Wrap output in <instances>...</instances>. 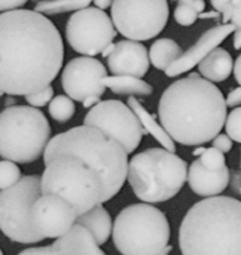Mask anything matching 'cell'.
<instances>
[{
	"label": "cell",
	"instance_id": "cell-1",
	"mask_svg": "<svg viewBox=\"0 0 241 255\" xmlns=\"http://www.w3.org/2000/svg\"><path fill=\"white\" fill-rule=\"evenodd\" d=\"M64 44L44 14L28 9L0 13V90L25 97L51 85L63 67Z\"/></svg>",
	"mask_w": 241,
	"mask_h": 255
},
{
	"label": "cell",
	"instance_id": "cell-2",
	"mask_svg": "<svg viewBox=\"0 0 241 255\" xmlns=\"http://www.w3.org/2000/svg\"><path fill=\"white\" fill-rule=\"evenodd\" d=\"M226 115L223 93L196 73L169 85L159 102L161 127L183 145H201L213 140L224 128Z\"/></svg>",
	"mask_w": 241,
	"mask_h": 255
},
{
	"label": "cell",
	"instance_id": "cell-3",
	"mask_svg": "<svg viewBox=\"0 0 241 255\" xmlns=\"http://www.w3.org/2000/svg\"><path fill=\"white\" fill-rule=\"evenodd\" d=\"M240 229V200L225 195L200 200L181 222V255H241Z\"/></svg>",
	"mask_w": 241,
	"mask_h": 255
},
{
	"label": "cell",
	"instance_id": "cell-4",
	"mask_svg": "<svg viewBox=\"0 0 241 255\" xmlns=\"http://www.w3.org/2000/svg\"><path fill=\"white\" fill-rule=\"evenodd\" d=\"M60 155L75 156L98 174L102 183V203L113 199L124 186L129 154L98 128L80 125L51 138L44 150V163Z\"/></svg>",
	"mask_w": 241,
	"mask_h": 255
},
{
	"label": "cell",
	"instance_id": "cell-5",
	"mask_svg": "<svg viewBox=\"0 0 241 255\" xmlns=\"http://www.w3.org/2000/svg\"><path fill=\"white\" fill-rule=\"evenodd\" d=\"M188 176V163L164 148H150L127 163V175L134 194L147 204L163 203L180 193Z\"/></svg>",
	"mask_w": 241,
	"mask_h": 255
},
{
	"label": "cell",
	"instance_id": "cell-6",
	"mask_svg": "<svg viewBox=\"0 0 241 255\" xmlns=\"http://www.w3.org/2000/svg\"><path fill=\"white\" fill-rule=\"evenodd\" d=\"M50 134V124L38 108L6 107L0 113V156L14 163H33L43 156Z\"/></svg>",
	"mask_w": 241,
	"mask_h": 255
},
{
	"label": "cell",
	"instance_id": "cell-7",
	"mask_svg": "<svg viewBox=\"0 0 241 255\" xmlns=\"http://www.w3.org/2000/svg\"><path fill=\"white\" fill-rule=\"evenodd\" d=\"M112 234L121 255H156L170 240V224L161 210L140 203L118 214Z\"/></svg>",
	"mask_w": 241,
	"mask_h": 255
},
{
	"label": "cell",
	"instance_id": "cell-8",
	"mask_svg": "<svg viewBox=\"0 0 241 255\" xmlns=\"http://www.w3.org/2000/svg\"><path fill=\"white\" fill-rule=\"evenodd\" d=\"M41 194L63 198L82 215L102 203V183L92 168L75 156L60 155L45 163L40 176ZM103 204V203H102Z\"/></svg>",
	"mask_w": 241,
	"mask_h": 255
},
{
	"label": "cell",
	"instance_id": "cell-9",
	"mask_svg": "<svg viewBox=\"0 0 241 255\" xmlns=\"http://www.w3.org/2000/svg\"><path fill=\"white\" fill-rule=\"evenodd\" d=\"M41 194L40 175L21 176L10 188L0 190V230L20 244H35L44 240L34 229L31 208Z\"/></svg>",
	"mask_w": 241,
	"mask_h": 255
},
{
	"label": "cell",
	"instance_id": "cell-10",
	"mask_svg": "<svg viewBox=\"0 0 241 255\" xmlns=\"http://www.w3.org/2000/svg\"><path fill=\"white\" fill-rule=\"evenodd\" d=\"M110 8L115 30L129 40H150L169 20L168 0H113Z\"/></svg>",
	"mask_w": 241,
	"mask_h": 255
},
{
	"label": "cell",
	"instance_id": "cell-11",
	"mask_svg": "<svg viewBox=\"0 0 241 255\" xmlns=\"http://www.w3.org/2000/svg\"><path fill=\"white\" fill-rule=\"evenodd\" d=\"M66 40L69 45L84 56H95L102 53L117 38L112 18L98 8L80 9L66 23Z\"/></svg>",
	"mask_w": 241,
	"mask_h": 255
},
{
	"label": "cell",
	"instance_id": "cell-12",
	"mask_svg": "<svg viewBox=\"0 0 241 255\" xmlns=\"http://www.w3.org/2000/svg\"><path fill=\"white\" fill-rule=\"evenodd\" d=\"M84 125L100 129L115 139L127 154L140 145L145 134L134 112L120 100H104L90 108Z\"/></svg>",
	"mask_w": 241,
	"mask_h": 255
},
{
	"label": "cell",
	"instance_id": "cell-13",
	"mask_svg": "<svg viewBox=\"0 0 241 255\" xmlns=\"http://www.w3.org/2000/svg\"><path fill=\"white\" fill-rule=\"evenodd\" d=\"M108 77L104 64L93 56H79L65 65L61 74V85L71 100L82 103L90 95L102 97L107 88L103 79Z\"/></svg>",
	"mask_w": 241,
	"mask_h": 255
},
{
	"label": "cell",
	"instance_id": "cell-14",
	"mask_svg": "<svg viewBox=\"0 0 241 255\" xmlns=\"http://www.w3.org/2000/svg\"><path fill=\"white\" fill-rule=\"evenodd\" d=\"M76 213L63 198L40 194L31 208L34 229L43 239H58L75 225Z\"/></svg>",
	"mask_w": 241,
	"mask_h": 255
},
{
	"label": "cell",
	"instance_id": "cell-15",
	"mask_svg": "<svg viewBox=\"0 0 241 255\" xmlns=\"http://www.w3.org/2000/svg\"><path fill=\"white\" fill-rule=\"evenodd\" d=\"M234 31H235V28H234V25L231 23L221 24V25H216L214 28L209 29L206 33H204L199 38V40L190 49H188L173 64L169 65L168 69L165 70V74L168 77L173 78L191 70L210 51L218 48Z\"/></svg>",
	"mask_w": 241,
	"mask_h": 255
},
{
	"label": "cell",
	"instance_id": "cell-16",
	"mask_svg": "<svg viewBox=\"0 0 241 255\" xmlns=\"http://www.w3.org/2000/svg\"><path fill=\"white\" fill-rule=\"evenodd\" d=\"M18 255H107L90 233L75 224L65 235L46 247L29 248Z\"/></svg>",
	"mask_w": 241,
	"mask_h": 255
},
{
	"label": "cell",
	"instance_id": "cell-17",
	"mask_svg": "<svg viewBox=\"0 0 241 255\" xmlns=\"http://www.w3.org/2000/svg\"><path fill=\"white\" fill-rule=\"evenodd\" d=\"M107 61L110 73L114 75L142 78L149 72L150 67L147 49L140 41L129 39L115 43Z\"/></svg>",
	"mask_w": 241,
	"mask_h": 255
},
{
	"label": "cell",
	"instance_id": "cell-18",
	"mask_svg": "<svg viewBox=\"0 0 241 255\" xmlns=\"http://www.w3.org/2000/svg\"><path fill=\"white\" fill-rule=\"evenodd\" d=\"M186 180L195 194L205 198L216 197L228 188L230 183V170L228 166L216 171L208 170L198 159L191 163L190 168H188Z\"/></svg>",
	"mask_w": 241,
	"mask_h": 255
},
{
	"label": "cell",
	"instance_id": "cell-19",
	"mask_svg": "<svg viewBox=\"0 0 241 255\" xmlns=\"http://www.w3.org/2000/svg\"><path fill=\"white\" fill-rule=\"evenodd\" d=\"M75 224L87 229L99 247L109 240L113 230V222L109 212L103 204L95 205L84 214L76 217Z\"/></svg>",
	"mask_w": 241,
	"mask_h": 255
},
{
	"label": "cell",
	"instance_id": "cell-20",
	"mask_svg": "<svg viewBox=\"0 0 241 255\" xmlns=\"http://www.w3.org/2000/svg\"><path fill=\"white\" fill-rule=\"evenodd\" d=\"M234 60L224 48H215L198 64L199 73L211 83L225 82L233 73Z\"/></svg>",
	"mask_w": 241,
	"mask_h": 255
},
{
	"label": "cell",
	"instance_id": "cell-21",
	"mask_svg": "<svg viewBox=\"0 0 241 255\" xmlns=\"http://www.w3.org/2000/svg\"><path fill=\"white\" fill-rule=\"evenodd\" d=\"M127 107L134 112V114L136 115L137 120H139L140 125H141L142 130L145 131V134H150L152 138L156 141H159L164 149L171 151V153H175L176 151V145L175 141L170 138L168 133L165 131L161 124L155 120L154 115L150 114L144 107H142L141 103L134 97H130L127 99Z\"/></svg>",
	"mask_w": 241,
	"mask_h": 255
},
{
	"label": "cell",
	"instance_id": "cell-22",
	"mask_svg": "<svg viewBox=\"0 0 241 255\" xmlns=\"http://www.w3.org/2000/svg\"><path fill=\"white\" fill-rule=\"evenodd\" d=\"M103 85L109 88L113 93L118 95H139L146 97L152 94V85L144 82L141 78L131 77V75H113L105 77L103 79Z\"/></svg>",
	"mask_w": 241,
	"mask_h": 255
},
{
	"label": "cell",
	"instance_id": "cell-23",
	"mask_svg": "<svg viewBox=\"0 0 241 255\" xmlns=\"http://www.w3.org/2000/svg\"><path fill=\"white\" fill-rule=\"evenodd\" d=\"M149 61L155 69L165 72L170 64H173L183 54V49L175 40L169 38H161L154 41L150 48Z\"/></svg>",
	"mask_w": 241,
	"mask_h": 255
},
{
	"label": "cell",
	"instance_id": "cell-24",
	"mask_svg": "<svg viewBox=\"0 0 241 255\" xmlns=\"http://www.w3.org/2000/svg\"><path fill=\"white\" fill-rule=\"evenodd\" d=\"M92 3L93 0H41L34 10L44 15H56L88 8Z\"/></svg>",
	"mask_w": 241,
	"mask_h": 255
},
{
	"label": "cell",
	"instance_id": "cell-25",
	"mask_svg": "<svg viewBox=\"0 0 241 255\" xmlns=\"http://www.w3.org/2000/svg\"><path fill=\"white\" fill-rule=\"evenodd\" d=\"M48 110L55 122L66 123L75 114V104L68 95H58L50 100Z\"/></svg>",
	"mask_w": 241,
	"mask_h": 255
},
{
	"label": "cell",
	"instance_id": "cell-26",
	"mask_svg": "<svg viewBox=\"0 0 241 255\" xmlns=\"http://www.w3.org/2000/svg\"><path fill=\"white\" fill-rule=\"evenodd\" d=\"M21 178V170L16 163L10 160H0V190L10 188Z\"/></svg>",
	"mask_w": 241,
	"mask_h": 255
},
{
	"label": "cell",
	"instance_id": "cell-27",
	"mask_svg": "<svg viewBox=\"0 0 241 255\" xmlns=\"http://www.w3.org/2000/svg\"><path fill=\"white\" fill-rule=\"evenodd\" d=\"M199 161L204 168L211 171L220 170L221 168L226 166V159L224 153L213 146L204 150V153L199 156Z\"/></svg>",
	"mask_w": 241,
	"mask_h": 255
},
{
	"label": "cell",
	"instance_id": "cell-28",
	"mask_svg": "<svg viewBox=\"0 0 241 255\" xmlns=\"http://www.w3.org/2000/svg\"><path fill=\"white\" fill-rule=\"evenodd\" d=\"M240 118L241 109L239 107L234 108L230 114L226 115V119L224 125H225L226 135L233 141L240 143L241 141V129H240Z\"/></svg>",
	"mask_w": 241,
	"mask_h": 255
},
{
	"label": "cell",
	"instance_id": "cell-29",
	"mask_svg": "<svg viewBox=\"0 0 241 255\" xmlns=\"http://www.w3.org/2000/svg\"><path fill=\"white\" fill-rule=\"evenodd\" d=\"M54 98V89L51 85L43 88L33 94L25 95V100L30 107L33 108H43L46 104L50 103V100Z\"/></svg>",
	"mask_w": 241,
	"mask_h": 255
},
{
	"label": "cell",
	"instance_id": "cell-30",
	"mask_svg": "<svg viewBox=\"0 0 241 255\" xmlns=\"http://www.w3.org/2000/svg\"><path fill=\"white\" fill-rule=\"evenodd\" d=\"M198 11L185 4H179L174 11L175 21L181 26H190L198 20Z\"/></svg>",
	"mask_w": 241,
	"mask_h": 255
},
{
	"label": "cell",
	"instance_id": "cell-31",
	"mask_svg": "<svg viewBox=\"0 0 241 255\" xmlns=\"http://www.w3.org/2000/svg\"><path fill=\"white\" fill-rule=\"evenodd\" d=\"M211 5L223 15V24L230 23L231 14L236 6L241 5V0H210Z\"/></svg>",
	"mask_w": 241,
	"mask_h": 255
},
{
	"label": "cell",
	"instance_id": "cell-32",
	"mask_svg": "<svg viewBox=\"0 0 241 255\" xmlns=\"http://www.w3.org/2000/svg\"><path fill=\"white\" fill-rule=\"evenodd\" d=\"M211 141H213V148L218 149L224 154L230 153L231 149H233V140L226 134L219 133Z\"/></svg>",
	"mask_w": 241,
	"mask_h": 255
},
{
	"label": "cell",
	"instance_id": "cell-33",
	"mask_svg": "<svg viewBox=\"0 0 241 255\" xmlns=\"http://www.w3.org/2000/svg\"><path fill=\"white\" fill-rule=\"evenodd\" d=\"M29 0H0V13L21 9Z\"/></svg>",
	"mask_w": 241,
	"mask_h": 255
},
{
	"label": "cell",
	"instance_id": "cell-34",
	"mask_svg": "<svg viewBox=\"0 0 241 255\" xmlns=\"http://www.w3.org/2000/svg\"><path fill=\"white\" fill-rule=\"evenodd\" d=\"M241 103V89L240 87L235 88L234 90H231L228 94V97L225 98V105L226 108H236L240 107Z\"/></svg>",
	"mask_w": 241,
	"mask_h": 255
},
{
	"label": "cell",
	"instance_id": "cell-35",
	"mask_svg": "<svg viewBox=\"0 0 241 255\" xmlns=\"http://www.w3.org/2000/svg\"><path fill=\"white\" fill-rule=\"evenodd\" d=\"M174 1H178L179 4H185V5L191 6L198 13H203L205 10V1L204 0H174Z\"/></svg>",
	"mask_w": 241,
	"mask_h": 255
},
{
	"label": "cell",
	"instance_id": "cell-36",
	"mask_svg": "<svg viewBox=\"0 0 241 255\" xmlns=\"http://www.w3.org/2000/svg\"><path fill=\"white\" fill-rule=\"evenodd\" d=\"M230 183H231V186H233L234 191H235L238 195H240L241 189H240V173H239V171H233V173H230Z\"/></svg>",
	"mask_w": 241,
	"mask_h": 255
},
{
	"label": "cell",
	"instance_id": "cell-37",
	"mask_svg": "<svg viewBox=\"0 0 241 255\" xmlns=\"http://www.w3.org/2000/svg\"><path fill=\"white\" fill-rule=\"evenodd\" d=\"M233 72H234V77H235V80L238 84L241 83V56L239 55L236 58V60L234 61L233 65Z\"/></svg>",
	"mask_w": 241,
	"mask_h": 255
},
{
	"label": "cell",
	"instance_id": "cell-38",
	"mask_svg": "<svg viewBox=\"0 0 241 255\" xmlns=\"http://www.w3.org/2000/svg\"><path fill=\"white\" fill-rule=\"evenodd\" d=\"M99 102H100L99 95H90V97L85 98V99L83 100L82 104L84 108H93L94 105H97Z\"/></svg>",
	"mask_w": 241,
	"mask_h": 255
},
{
	"label": "cell",
	"instance_id": "cell-39",
	"mask_svg": "<svg viewBox=\"0 0 241 255\" xmlns=\"http://www.w3.org/2000/svg\"><path fill=\"white\" fill-rule=\"evenodd\" d=\"M112 3L113 0H93V4L95 5V8L100 9V10H105V9L110 8Z\"/></svg>",
	"mask_w": 241,
	"mask_h": 255
},
{
	"label": "cell",
	"instance_id": "cell-40",
	"mask_svg": "<svg viewBox=\"0 0 241 255\" xmlns=\"http://www.w3.org/2000/svg\"><path fill=\"white\" fill-rule=\"evenodd\" d=\"M221 14L218 13L216 10L214 11H203V13L198 14V19H219Z\"/></svg>",
	"mask_w": 241,
	"mask_h": 255
},
{
	"label": "cell",
	"instance_id": "cell-41",
	"mask_svg": "<svg viewBox=\"0 0 241 255\" xmlns=\"http://www.w3.org/2000/svg\"><path fill=\"white\" fill-rule=\"evenodd\" d=\"M113 49H114V44L112 43V44H109V45H108L107 48H105L104 50H103L102 53H100V54H102V56H103V58H108V56H109L110 54H112Z\"/></svg>",
	"mask_w": 241,
	"mask_h": 255
},
{
	"label": "cell",
	"instance_id": "cell-42",
	"mask_svg": "<svg viewBox=\"0 0 241 255\" xmlns=\"http://www.w3.org/2000/svg\"><path fill=\"white\" fill-rule=\"evenodd\" d=\"M171 252H173V247L168 244L165 248H163V249L160 250L156 255H170Z\"/></svg>",
	"mask_w": 241,
	"mask_h": 255
},
{
	"label": "cell",
	"instance_id": "cell-43",
	"mask_svg": "<svg viewBox=\"0 0 241 255\" xmlns=\"http://www.w3.org/2000/svg\"><path fill=\"white\" fill-rule=\"evenodd\" d=\"M205 149H206V148H201V146H200V148H196L195 150H194L193 154H194V155H195V156H200L201 154L204 153V150H205Z\"/></svg>",
	"mask_w": 241,
	"mask_h": 255
},
{
	"label": "cell",
	"instance_id": "cell-44",
	"mask_svg": "<svg viewBox=\"0 0 241 255\" xmlns=\"http://www.w3.org/2000/svg\"><path fill=\"white\" fill-rule=\"evenodd\" d=\"M3 95H4V92H1V90H0V98L3 97Z\"/></svg>",
	"mask_w": 241,
	"mask_h": 255
},
{
	"label": "cell",
	"instance_id": "cell-45",
	"mask_svg": "<svg viewBox=\"0 0 241 255\" xmlns=\"http://www.w3.org/2000/svg\"><path fill=\"white\" fill-rule=\"evenodd\" d=\"M0 255H4V253H3V250L0 249Z\"/></svg>",
	"mask_w": 241,
	"mask_h": 255
}]
</instances>
